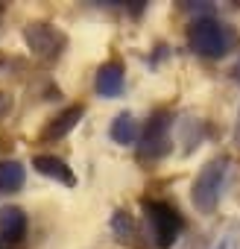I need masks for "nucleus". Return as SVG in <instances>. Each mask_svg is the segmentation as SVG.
<instances>
[{"mask_svg": "<svg viewBox=\"0 0 240 249\" xmlns=\"http://www.w3.org/2000/svg\"><path fill=\"white\" fill-rule=\"evenodd\" d=\"M188 44L196 56L205 59H220L228 53L231 47V33L225 24L214 21V18H196L188 30Z\"/></svg>", "mask_w": 240, "mask_h": 249, "instance_id": "f257e3e1", "label": "nucleus"}, {"mask_svg": "<svg viewBox=\"0 0 240 249\" xmlns=\"http://www.w3.org/2000/svg\"><path fill=\"white\" fill-rule=\"evenodd\" d=\"M144 211H147V220L153 226V243L158 249H170L179 240L182 229H185L182 214L170 202H161V199H147L144 202Z\"/></svg>", "mask_w": 240, "mask_h": 249, "instance_id": "f03ea898", "label": "nucleus"}, {"mask_svg": "<svg viewBox=\"0 0 240 249\" xmlns=\"http://www.w3.org/2000/svg\"><path fill=\"white\" fill-rule=\"evenodd\" d=\"M225 167H228L225 159H211V161L199 170V176H196V182H193V191H190V199H193V205H196L202 214H211V211L217 208L220 191H223V179H225Z\"/></svg>", "mask_w": 240, "mask_h": 249, "instance_id": "7ed1b4c3", "label": "nucleus"}, {"mask_svg": "<svg viewBox=\"0 0 240 249\" xmlns=\"http://www.w3.org/2000/svg\"><path fill=\"white\" fill-rule=\"evenodd\" d=\"M170 111H155L144 129V144L141 156L144 159H161L170 153Z\"/></svg>", "mask_w": 240, "mask_h": 249, "instance_id": "20e7f679", "label": "nucleus"}, {"mask_svg": "<svg viewBox=\"0 0 240 249\" xmlns=\"http://www.w3.org/2000/svg\"><path fill=\"white\" fill-rule=\"evenodd\" d=\"M24 38H27L30 50L41 59H56L65 47V36L50 24H30L24 30Z\"/></svg>", "mask_w": 240, "mask_h": 249, "instance_id": "39448f33", "label": "nucleus"}, {"mask_svg": "<svg viewBox=\"0 0 240 249\" xmlns=\"http://www.w3.org/2000/svg\"><path fill=\"white\" fill-rule=\"evenodd\" d=\"M123 82H126L123 65H120V62H105V65H100L94 85H97V94H100V97H120Z\"/></svg>", "mask_w": 240, "mask_h": 249, "instance_id": "423d86ee", "label": "nucleus"}, {"mask_svg": "<svg viewBox=\"0 0 240 249\" xmlns=\"http://www.w3.org/2000/svg\"><path fill=\"white\" fill-rule=\"evenodd\" d=\"M82 114H85L82 106H68L59 117H53V120L47 123V129L41 132V141H47V144H50V141H62V138L76 126V123L82 120Z\"/></svg>", "mask_w": 240, "mask_h": 249, "instance_id": "0eeeda50", "label": "nucleus"}, {"mask_svg": "<svg viewBox=\"0 0 240 249\" xmlns=\"http://www.w3.org/2000/svg\"><path fill=\"white\" fill-rule=\"evenodd\" d=\"M33 167H35L41 176L56 179V182H62V185H68V188H73V185H76L73 170H70V167H68V161H65V159H59V156H35V159H33Z\"/></svg>", "mask_w": 240, "mask_h": 249, "instance_id": "6e6552de", "label": "nucleus"}, {"mask_svg": "<svg viewBox=\"0 0 240 249\" xmlns=\"http://www.w3.org/2000/svg\"><path fill=\"white\" fill-rule=\"evenodd\" d=\"M0 234H3V240H9V243L24 240V234H27V214L21 208H3L0 211Z\"/></svg>", "mask_w": 240, "mask_h": 249, "instance_id": "1a4fd4ad", "label": "nucleus"}, {"mask_svg": "<svg viewBox=\"0 0 240 249\" xmlns=\"http://www.w3.org/2000/svg\"><path fill=\"white\" fill-rule=\"evenodd\" d=\"M108 135H111V141L114 144H135L138 141V120L129 114V111H123V114H117L114 117V123H111V129H108Z\"/></svg>", "mask_w": 240, "mask_h": 249, "instance_id": "9d476101", "label": "nucleus"}, {"mask_svg": "<svg viewBox=\"0 0 240 249\" xmlns=\"http://www.w3.org/2000/svg\"><path fill=\"white\" fill-rule=\"evenodd\" d=\"M27 182V170L21 161H3L0 164V194H15Z\"/></svg>", "mask_w": 240, "mask_h": 249, "instance_id": "9b49d317", "label": "nucleus"}, {"mask_svg": "<svg viewBox=\"0 0 240 249\" xmlns=\"http://www.w3.org/2000/svg\"><path fill=\"white\" fill-rule=\"evenodd\" d=\"M111 226H114V231H117V234H129V229H132V220H129L123 211H117V214H114V220H111Z\"/></svg>", "mask_w": 240, "mask_h": 249, "instance_id": "f8f14e48", "label": "nucleus"}, {"mask_svg": "<svg viewBox=\"0 0 240 249\" xmlns=\"http://www.w3.org/2000/svg\"><path fill=\"white\" fill-rule=\"evenodd\" d=\"M9 106H12V103H9V97H6V94H0V117L9 111Z\"/></svg>", "mask_w": 240, "mask_h": 249, "instance_id": "ddd939ff", "label": "nucleus"}, {"mask_svg": "<svg viewBox=\"0 0 240 249\" xmlns=\"http://www.w3.org/2000/svg\"><path fill=\"white\" fill-rule=\"evenodd\" d=\"M234 144L240 147V111H237V120H234Z\"/></svg>", "mask_w": 240, "mask_h": 249, "instance_id": "4468645a", "label": "nucleus"}, {"mask_svg": "<svg viewBox=\"0 0 240 249\" xmlns=\"http://www.w3.org/2000/svg\"><path fill=\"white\" fill-rule=\"evenodd\" d=\"M231 73H234V79L240 82V59H237V65H234V71H231Z\"/></svg>", "mask_w": 240, "mask_h": 249, "instance_id": "2eb2a0df", "label": "nucleus"}, {"mask_svg": "<svg viewBox=\"0 0 240 249\" xmlns=\"http://www.w3.org/2000/svg\"><path fill=\"white\" fill-rule=\"evenodd\" d=\"M217 249H228V240H223V243H220V246H217Z\"/></svg>", "mask_w": 240, "mask_h": 249, "instance_id": "dca6fc26", "label": "nucleus"}, {"mask_svg": "<svg viewBox=\"0 0 240 249\" xmlns=\"http://www.w3.org/2000/svg\"><path fill=\"white\" fill-rule=\"evenodd\" d=\"M0 249H3V246H0Z\"/></svg>", "mask_w": 240, "mask_h": 249, "instance_id": "f3484780", "label": "nucleus"}]
</instances>
